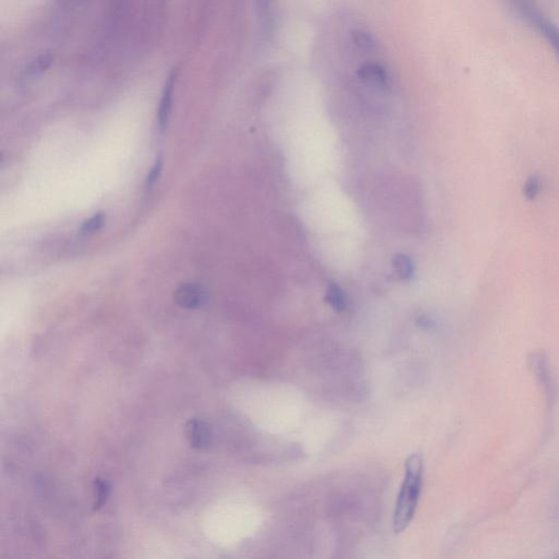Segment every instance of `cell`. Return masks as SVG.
I'll use <instances>...</instances> for the list:
<instances>
[{"label": "cell", "instance_id": "obj_1", "mask_svg": "<svg viewBox=\"0 0 559 559\" xmlns=\"http://www.w3.org/2000/svg\"><path fill=\"white\" fill-rule=\"evenodd\" d=\"M424 461L419 453L411 454L406 462V474L401 486L394 516L396 533L404 532L412 522L422 492Z\"/></svg>", "mask_w": 559, "mask_h": 559}, {"label": "cell", "instance_id": "obj_2", "mask_svg": "<svg viewBox=\"0 0 559 559\" xmlns=\"http://www.w3.org/2000/svg\"><path fill=\"white\" fill-rule=\"evenodd\" d=\"M513 7L532 24L540 35L548 41L559 58V31L548 16H544L534 0H508Z\"/></svg>", "mask_w": 559, "mask_h": 559}, {"label": "cell", "instance_id": "obj_3", "mask_svg": "<svg viewBox=\"0 0 559 559\" xmlns=\"http://www.w3.org/2000/svg\"><path fill=\"white\" fill-rule=\"evenodd\" d=\"M175 302L186 309L202 307L207 302L205 289L195 283H185L175 292Z\"/></svg>", "mask_w": 559, "mask_h": 559}, {"label": "cell", "instance_id": "obj_4", "mask_svg": "<svg viewBox=\"0 0 559 559\" xmlns=\"http://www.w3.org/2000/svg\"><path fill=\"white\" fill-rule=\"evenodd\" d=\"M185 435L191 447L196 449H207L211 443V429L201 419H190L185 426Z\"/></svg>", "mask_w": 559, "mask_h": 559}, {"label": "cell", "instance_id": "obj_5", "mask_svg": "<svg viewBox=\"0 0 559 559\" xmlns=\"http://www.w3.org/2000/svg\"><path fill=\"white\" fill-rule=\"evenodd\" d=\"M532 366L535 369L536 377L540 380V384H543L544 390L548 394V402L554 404L556 398V384L550 375V366L548 359L543 354H534L532 359Z\"/></svg>", "mask_w": 559, "mask_h": 559}, {"label": "cell", "instance_id": "obj_6", "mask_svg": "<svg viewBox=\"0 0 559 559\" xmlns=\"http://www.w3.org/2000/svg\"><path fill=\"white\" fill-rule=\"evenodd\" d=\"M357 75H359V78L361 81L365 82L369 86H377V88L387 86V71L381 66L367 63V65H364L363 67L359 68Z\"/></svg>", "mask_w": 559, "mask_h": 559}, {"label": "cell", "instance_id": "obj_7", "mask_svg": "<svg viewBox=\"0 0 559 559\" xmlns=\"http://www.w3.org/2000/svg\"><path fill=\"white\" fill-rule=\"evenodd\" d=\"M175 81H176V73H173L166 82L164 88L163 96L161 98L159 111V126L161 130H165L170 119V110H172L173 94H174Z\"/></svg>", "mask_w": 559, "mask_h": 559}, {"label": "cell", "instance_id": "obj_8", "mask_svg": "<svg viewBox=\"0 0 559 559\" xmlns=\"http://www.w3.org/2000/svg\"><path fill=\"white\" fill-rule=\"evenodd\" d=\"M326 302L336 312H343L347 308V299L342 289L336 283H330L327 287Z\"/></svg>", "mask_w": 559, "mask_h": 559}, {"label": "cell", "instance_id": "obj_9", "mask_svg": "<svg viewBox=\"0 0 559 559\" xmlns=\"http://www.w3.org/2000/svg\"><path fill=\"white\" fill-rule=\"evenodd\" d=\"M394 270L401 279L409 280L414 275L412 260L404 254L396 255L392 261Z\"/></svg>", "mask_w": 559, "mask_h": 559}, {"label": "cell", "instance_id": "obj_10", "mask_svg": "<svg viewBox=\"0 0 559 559\" xmlns=\"http://www.w3.org/2000/svg\"><path fill=\"white\" fill-rule=\"evenodd\" d=\"M108 495H110V486H108V482H105L104 480H101V478H98L94 482V509L98 511V509L102 508V506L106 503V499H108Z\"/></svg>", "mask_w": 559, "mask_h": 559}, {"label": "cell", "instance_id": "obj_11", "mask_svg": "<svg viewBox=\"0 0 559 559\" xmlns=\"http://www.w3.org/2000/svg\"><path fill=\"white\" fill-rule=\"evenodd\" d=\"M540 188H542V183H540V178L538 175H531L524 184V196L529 200H534L540 195Z\"/></svg>", "mask_w": 559, "mask_h": 559}, {"label": "cell", "instance_id": "obj_12", "mask_svg": "<svg viewBox=\"0 0 559 559\" xmlns=\"http://www.w3.org/2000/svg\"><path fill=\"white\" fill-rule=\"evenodd\" d=\"M105 223V217L103 213H98L94 215L93 217L86 220L81 226V232L83 234H93L96 232L100 231L102 226Z\"/></svg>", "mask_w": 559, "mask_h": 559}, {"label": "cell", "instance_id": "obj_13", "mask_svg": "<svg viewBox=\"0 0 559 559\" xmlns=\"http://www.w3.org/2000/svg\"><path fill=\"white\" fill-rule=\"evenodd\" d=\"M353 42L355 43L357 47L361 49H371L373 48L375 42H374L373 36L369 33L361 32V31H355L352 35Z\"/></svg>", "mask_w": 559, "mask_h": 559}, {"label": "cell", "instance_id": "obj_14", "mask_svg": "<svg viewBox=\"0 0 559 559\" xmlns=\"http://www.w3.org/2000/svg\"><path fill=\"white\" fill-rule=\"evenodd\" d=\"M162 166H163V159H162V156H159V158L156 159L154 165L152 166L149 175H148L147 182L149 186L155 184L156 180H159L160 174H161L162 172Z\"/></svg>", "mask_w": 559, "mask_h": 559}]
</instances>
